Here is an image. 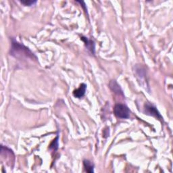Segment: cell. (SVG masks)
<instances>
[{
    "label": "cell",
    "mask_w": 173,
    "mask_h": 173,
    "mask_svg": "<svg viewBox=\"0 0 173 173\" xmlns=\"http://www.w3.org/2000/svg\"><path fill=\"white\" fill-rule=\"evenodd\" d=\"M144 110H145V112L147 114L154 116V117H156L157 119L161 120L163 119L162 116L160 115V112L157 111L156 108L154 106H153V105L151 104L146 103L145 104Z\"/></svg>",
    "instance_id": "obj_3"
},
{
    "label": "cell",
    "mask_w": 173,
    "mask_h": 173,
    "mask_svg": "<svg viewBox=\"0 0 173 173\" xmlns=\"http://www.w3.org/2000/svg\"><path fill=\"white\" fill-rule=\"evenodd\" d=\"M83 165H84V168L85 169L86 172H94V170H93L94 166L90 161H89L87 160H85L83 161Z\"/></svg>",
    "instance_id": "obj_7"
},
{
    "label": "cell",
    "mask_w": 173,
    "mask_h": 173,
    "mask_svg": "<svg viewBox=\"0 0 173 173\" xmlns=\"http://www.w3.org/2000/svg\"><path fill=\"white\" fill-rule=\"evenodd\" d=\"M21 3L26 6H31L37 3V1H21Z\"/></svg>",
    "instance_id": "obj_8"
},
{
    "label": "cell",
    "mask_w": 173,
    "mask_h": 173,
    "mask_svg": "<svg viewBox=\"0 0 173 173\" xmlns=\"http://www.w3.org/2000/svg\"><path fill=\"white\" fill-rule=\"evenodd\" d=\"M114 113L116 116L120 118H129L131 112L126 105L122 104H116L114 108Z\"/></svg>",
    "instance_id": "obj_1"
},
{
    "label": "cell",
    "mask_w": 173,
    "mask_h": 173,
    "mask_svg": "<svg viewBox=\"0 0 173 173\" xmlns=\"http://www.w3.org/2000/svg\"><path fill=\"white\" fill-rule=\"evenodd\" d=\"M110 89L114 93H118V94H122L123 95L122 89H120V86L118 85L117 82H116L115 81H112L110 83Z\"/></svg>",
    "instance_id": "obj_5"
},
{
    "label": "cell",
    "mask_w": 173,
    "mask_h": 173,
    "mask_svg": "<svg viewBox=\"0 0 173 173\" xmlns=\"http://www.w3.org/2000/svg\"><path fill=\"white\" fill-rule=\"evenodd\" d=\"M12 55L14 54H22L23 55H24L27 57H30L31 56L33 57V54L31 53V51H30L28 48H27L26 47L22 46V45L19 44L18 42H16V41H13L12 42Z\"/></svg>",
    "instance_id": "obj_2"
},
{
    "label": "cell",
    "mask_w": 173,
    "mask_h": 173,
    "mask_svg": "<svg viewBox=\"0 0 173 173\" xmlns=\"http://www.w3.org/2000/svg\"><path fill=\"white\" fill-rule=\"evenodd\" d=\"M81 39L84 41L86 47H87L89 50H91L93 54H94V50H95V45L92 41L89 40L86 37H81Z\"/></svg>",
    "instance_id": "obj_6"
},
{
    "label": "cell",
    "mask_w": 173,
    "mask_h": 173,
    "mask_svg": "<svg viewBox=\"0 0 173 173\" xmlns=\"http://www.w3.org/2000/svg\"><path fill=\"white\" fill-rule=\"evenodd\" d=\"M86 89V85L85 83L81 84L79 88L74 90L73 91V95L77 98H81L83 97Z\"/></svg>",
    "instance_id": "obj_4"
}]
</instances>
